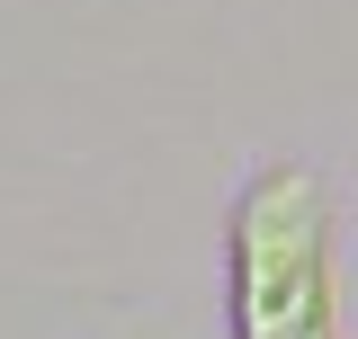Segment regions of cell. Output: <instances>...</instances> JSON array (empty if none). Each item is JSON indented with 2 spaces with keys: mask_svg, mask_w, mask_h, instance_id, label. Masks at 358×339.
Listing matches in <instances>:
<instances>
[{
  "mask_svg": "<svg viewBox=\"0 0 358 339\" xmlns=\"http://www.w3.org/2000/svg\"><path fill=\"white\" fill-rule=\"evenodd\" d=\"M331 214L305 170H260L233 206V339H331Z\"/></svg>",
  "mask_w": 358,
  "mask_h": 339,
  "instance_id": "cell-1",
  "label": "cell"
}]
</instances>
